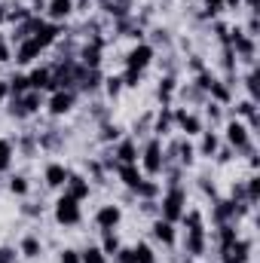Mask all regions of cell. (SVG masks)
<instances>
[{
  "mask_svg": "<svg viewBox=\"0 0 260 263\" xmlns=\"http://www.w3.org/2000/svg\"><path fill=\"white\" fill-rule=\"evenodd\" d=\"M9 190H12L15 196H25V193H28V181H25V178H12V181H9Z\"/></svg>",
  "mask_w": 260,
  "mask_h": 263,
  "instance_id": "obj_23",
  "label": "cell"
},
{
  "mask_svg": "<svg viewBox=\"0 0 260 263\" xmlns=\"http://www.w3.org/2000/svg\"><path fill=\"white\" fill-rule=\"evenodd\" d=\"M181 153H184V156H181L184 162H190V159H193V147H190V144H184V150H181Z\"/></svg>",
  "mask_w": 260,
  "mask_h": 263,
  "instance_id": "obj_32",
  "label": "cell"
},
{
  "mask_svg": "<svg viewBox=\"0 0 260 263\" xmlns=\"http://www.w3.org/2000/svg\"><path fill=\"white\" fill-rule=\"evenodd\" d=\"M123 220V211H120V205H101L98 208V214H95V223L104 230V233H110V230H117V223Z\"/></svg>",
  "mask_w": 260,
  "mask_h": 263,
  "instance_id": "obj_4",
  "label": "cell"
},
{
  "mask_svg": "<svg viewBox=\"0 0 260 263\" xmlns=\"http://www.w3.org/2000/svg\"><path fill=\"white\" fill-rule=\"evenodd\" d=\"M135 260L138 263H156L153 248H150V245H138V248H135Z\"/></svg>",
  "mask_w": 260,
  "mask_h": 263,
  "instance_id": "obj_22",
  "label": "cell"
},
{
  "mask_svg": "<svg viewBox=\"0 0 260 263\" xmlns=\"http://www.w3.org/2000/svg\"><path fill=\"white\" fill-rule=\"evenodd\" d=\"M248 193H251V199H257V193H260V178H251V187H248Z\"/></svg>",
  "mask_w": 260,
  "mask_h": 263,
  "instance_id": "obj_31",
  "label": "cell"
},
{
  "mask_svg": "<svg viewBox=\"0 0 260 263\" xmlns=\"http://www.w3.org/2000/svg\"><path fill=\"white\" fill-rule=\"evenodd\" d=\"M70 107H73V95H70V92H55V95L49 98V110H52L55 117L67 114Z\"/></svg>",
  "mask_w": 260,
  "mask_h": 263,
  "instance_id": "obj_9",
  "label": "cell"
},
{
  "mask_svg": "<svg viewBox=\"0 0 260 263\" xmlns=\"http://www.w3.org/2000/svg\"><path fill=\"white\" fill-rule=\"evenodd\" d=\"M248 6H251V9H257V0H248Z\"/></svg>",
  "mask_w": 260,
  "mask_h": 263,
  "instance_id": "obj_35",
  "label": "cell"
},
{
  "mask_svg": "<svg viewBox=\"0 0 260 263\" xmlns=\"http://www.w3.org/2000/svg\"><path fill=\"white\" fill-rule=\"evenodd\" d=\"M120 89H123V80L120 77H110L107 80V95H120Z\"/></svg>",
  "mask_w": 260,
  "mask_h": 263,
  "instance_id": "obj_26",
  "label": "cell"
},
{
  "mask_svg": "<svg viewBox=\"0 0 260 263\" xmlns=\"http://www.w3.org/2000/svg\"><path fill=\"white\" fill-rule=\"evenodd\" d=\"M117 254H120V263H138L135 260V248H120Z\"/></svg>",
  "mask_w": 260,
  "mask_h": 263,
  "instance_id": "obj_27",
  "label": "cell"
},
{
  "mask_svg": "<svg viewBox=\"0 0 260 263\" xmlns=\"http://www.w3.org/2000/svg\"><path fill=\"white\" fill-rule=\"evenodd\" d=\"M40 49H43V46H40V40H37V37H34V40H25L15 59H18L22 65H28V62H34V55H40Z\"/></svg>",
  "mask_w": 260,
  "mask_h": 263,
  "instance_id": "obj_11",
  "label": "cell"
},
{
  "mask_svg": "<svg viewBox=\"0 0 260 263\" xmlns=\"http://www.w3.org/2000/svg\"><path fill=\"white\" fill-rule=\"evenodd\" d=\"M12 162V144L9 141H0V172H6Z\"/></svg>",
  "mask_w": 260,
  "mask_h": 263,
  "instance_id": "obj_20",
  "label": "cell"
},
{
  "mask_svg": "<svg viewBox=\"0 0 260 263\" xmlns=\"http://www.w3.org/2000/svg\"><path fill=\"white\" fill-rule=\"evenodd\" d=\"M141 165H144L147 175H159V172H162V147H159V141H150V144H147Z\"/></svg>",
  "mask_w": 260,
  "mask_h": 263,
  "instance_id": "obj_3",
  "label": "cell"
},
{
  "mask_svg": "<svg viewBox=\"0 0 260 263\" xmlns=\"http://www.w3.org/2000/svg\"><path fill=\"white\" fill-rule=\"evenodd\" d=\"M80 260L83 263H107V254H104L101 248H86V251L80 254Z\"/></svg>",
  "mask_w": 260,
  "mask_h": 263,
  "instance_id": "obj_18",
  "label": "cell"
},
{
  "mask_svg": "<svg viewBox=\"0 0 260 263\" xmlns=\"http://www.w3.org/2000/svg\"><path fill=\"white\" fill-rule=\"evenodd\" d=\"M227 141H230L233 147H248V129H245L242 123H230V126H227Z\"/></svg>",
  "mask_w": 260,
  "mask_h": 263,
  "instance_id": "obj_10",
  "label": "cell"
},
{
  "mask_svg": "<svg viewBox=\"0 0 260 263\" xmlns=\"http://www.w3.org/2000/svg\"><path fill=\"white\" fill-rule=\"evenodd\" d=\"M28 86H34V89H46V86H49V70H34L31 80H28Z\"/></svg>",
  "mask_w": 260,
  "mask_h": 263,
  "instance_id": "obj_19",
  "label": "cell"
},
{
  "mask_svg": "<svg viewBox=\"0 0 260 263\" xmlns=\"http://www.w3.org/2000/svg\"><path fill=\"white\" fill-rule=\"evenodd\" d=\"M67 190V196H73L77 199V202H83V199L89 196V181H83V178H80V175H70V178H67V184H65Z\"/></svg>",
  "mask_w": 260,
  "mask_h": 263,
  "instance_id": "obj_8",
  "label": "cell"
},
{
  "mask_svg": "<svg viewBox=\"0 0 260 263\" xmlns=\"http://www.w3.org/2000/svg\"><path fill=\"white\" fill-rule=\"evenodd\" d=\"M236 49H239V52H245V55H248V52H251V43H248V40H245V37H239V34H236Z\"/></svg>",
  "mask_w": 260,
  "mask_h": 263,
  "instance_id": "obj_30",
  "label": "cell"
},
{
  "mask_svg": "<svg viewBox=\"0 0 260 263\" xmlns=\"http://www.w3.org/2000/svg\"><path fill=\"white\" fill-rule=\"evenodd\" d=\"M153 236H156L162 245H172V242H175V227H172V220H156Z\"/></svg>",
  "mask_w": 260,
  "mask_h": 263,
  "instance_id": "obj_12",
  "label": "cell"
},
{
  "mask_svg": "<svg viewBox=\"0 0 260 263\" xmlns=\"http://www.w3.org/2000/svg\"><path fill=\"white\" fill-rule=\"evenodd\" d=\"M73 12V0H49V15L55 18V22H62Z\"/></svg>",
  "mask_w": 260,
  "mask_h": 263,
  "instance_id": "obj_13",
  "label": "cell"
},
{
  "mask_svg": "<svg viewBox=\"0 0 260 263\" xmlns=\"http://www.w3.org/2000/svg\"><path fill=\"white\" fill-rule=\"evenodd\" d=\"M101 251H104V254H107V257H110V254H117V251H120V239H117V236H114V230H110V233H107V236H104V245H101Z\"/></svg>",
  "mask_w": 260,
  "mask_h": 263,
  "instance_id": "obj_21",
  "label": "cell"
},
{
  "mask_svg": "<svg viewBox=\"0 0 260 263\" xmlns=\"http://www.w3.org/2000/svg\"><path fill=\"white\" fill-rule=\"evenodd\" d=\"M62 263H83V260H80V251L65 248V251H62Z\"/></svg>",
  "mask_w": 260,
  "mask_h": 263,
  "instance_id": "obj_25",
  "label": "cell"
},
{
  "mask_svg": "<svg viewBox=\"0 0 260 263\" xmlns=\"http://www.w3.org/2000/svg\"><path fill=\"white\" fill-rule=\"evenodd\" d=\"M15 260V248H0V263H12Z\"/></svg>",
  "mask_w": 260,
  "mask_h": 263,
  "instance_id": "obj_29",
  "label": "cell"
},
{
  "mask_svg": "<svg viewBox=\"0 0 260 263\" xmlns=\"http://www.w3.org/2000/svg\"><path fill=\"white\" fill-rule=\"evenodd\" d=\"M214 150H217V135H205V141H202V153L211 156Z\"/></svg>",
  "mask_w": 260,
  "mask_h": 263,
  "instance_id": "obj_24",
  "label": "cell"
},
{
  "mask_svg": "<svg viewBox=\"0 0 260 263\" xmlns=\"http://www.w3.org/2000/svg\"><path fill=\"white\" fill-rule=\"evenodd\" d=\"M9 59V52H6V46H0V62H6Z\"/></svg>",
  "mask_w": 260,
  "mask_h": 263,
  "instance_id": "obj_34",
  "label": "cell"
},
{
  "mask_svg": "<svg viewBox=\"0 0 260 263\" xmlns=\"http://www.w3.org/2000/svg\"><path fill=\"white\" fill-rule=\"evenodd\" d=\"M150 59H153V49L147 46V43H141V46H135L129 52V59H126V65H129V70H144V67L150 65Z\"/></svg>",
  "mask_w": 260,
  "mask_h": 263,
  "instance_id": "obj_5",
  "label": "cell"
},
{
  "mask_svg": "<svg viewBox=\"0 0 260 263\" xmlns=\"http://www.w3.org/2000/svg\"><path fill=\"white\" fill-rule=\"evenodd\" d=\"M67 178H70V172H67L62 162H52V165H46V184H49V187H65Z\"/></svg>",
  "mask_w": 260,
  "mask_h": 263,
  "instance_id": "obj_7",
  "label": "cell"
},
{
  "mask_svg": "<svg viewBox=\"0 0 260 263\" xmlns=\"http://www.w3.org/2000/svg\"><path fill=\"white\" fill-rule=\"evenodd\" d=\"M178 123H181V129L187 132V135H199V132H202V126H199V120H196L193 114H184V110H181V114H178Z\"/></svg>",
  "mask_w": 260,
  "mask_h": 263,
  "instance_id": "obj_16",
  "label": "cell"
},
{
  "mask_svg": "<svg viewBox=\"0 0 260 263\" xmlns=\"http://www.w3.org/2000/svg\"><path fill=\"white\" fill-rule=\"evenodd\" d=\"M55 220H59L62 227H73V223H80V202L65 193V196L55 202Z\"/></svg>",
  "mask_w": 260,
  "mask_h": 263,
  "instance_id": "obj_1",
  "label": "cell"
},
{
  "mask_svg": "<svg viewBox=\"0 0 260 263\" xmlns=\"http://www.w3.org/2000/svg\"><path fill=\"white\" fill-rule=\"evenodd\" d=\"M6 95H9V86H6V83H0V104H3V98H6Z\"/></svg>",
  "mask_w": 260,
  "mask_h": 263,
  "instance_id": "obj_33",
  "label": "cell"
},
{
  "mask_svg": "<svg viewBox=\"0 0 260 263\" xmlns=\"http://www.w3.org/2000/svg\"><path fill=\"white\" fill-rule=\"evenodd\" d=\"M22 254H25V257H40V239H37V236H28V239L22 242Z\"/></svg>",
  "mask_w": 260,
  "mask_h": 263,
  "instance_id": "obj_17",
  "label": "cell"
},
{
  "mask_svg": "<svg viewBox=\"0 0 260 263\" xmlns=\"http://www.w3.org/2000/svg\"><path fill=\"white\" fill-rule=\"evenodd\" d=\"M120 80H123V86H138L141 73H138V70H126V77H120Z\"/></svg>",
  "mask_w": 260,
  "mask_h": 263,
  "instance_id": "obj_28",
  "label": "cell"
},
{
  "mask_svg": "<svg viewBox=\"0 0 260 263\" xmlns=\"http://www.w3.org/2000/svg\"><path fill=\"white\" fill-rule=\"evenodd\" d=\"M120 178H123V184H126L129 190H138V184L144 181V178H141V172H138L135 165H123V168H120Z\"/></svg>",
  "mask_w": 260,
  "mask_h": 263,
  "instance_id": "obj_14",
  "label": "cell"
},
{
  "mask_svg": "<svg viewBox=\"0 0 260 263\" xmlns=\"http://www.w3.org/2000/svg\"><path fill=\"white\" fill-rule=\"evenodd\" d=\"M184 202H187V196H184V190L181 187H175V190H169L165 193V199H162V217L165 220H178V217H184Z\"/></svg>",
  "mask_w": 260,
  "mask_h": 263,
  "instance_id": "obj_2",
  "label": "cell"
},
{
  "mask_svg": "<svg viewBox=\"0 0 260 263\" xmlns=\"http://www.w3.org/2000/svg\"><path fill=\"white\" fill-rule=\"evenodd\" d=\"M117 156H120V162H123V165H135V162H138V150H135V144H132V141H123V144H120Z\"/></svg>",
  "mask_w": 260,
  "mask_h": 263,
  "instance_id": "obj_15",
  "label": "cell"
},
{
  "mask_svg": "<svg viewBox=\"0 0 260 263\" xmlns=\"http://www.w3.org/2000/svg\"><path fill=\"white\" fill-rule=\"evenodd\" d=\"M248 260V242H227L224 263H245Z\"/></svg>",
  "mask_w": 260,
  "mask_h": 263,
  "instance_id": "obj_6",
  "label": "cell"
}]
</instances>
